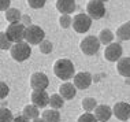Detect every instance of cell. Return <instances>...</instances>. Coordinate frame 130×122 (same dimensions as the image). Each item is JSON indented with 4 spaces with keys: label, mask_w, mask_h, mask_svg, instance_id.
<instances>
[{
    "label": "cell",
    "mask_w": 130,
    "mask_h": 122,
    "mask_svg": "<svg viewBox=\"0 0 130 122\" xmlns=\"http://www.w3.org/2000/svg\"><path fill=\"white\" fill-rule=\"evenodd\" d=\"M50 97L48 93L45 90H33L30 95V99H31V103L34 104L36 107L41 109V107H45L47 104H50Z\"/></svg>",
    "instance_id": "cell-12"
},
{
    "label": "cell",
    "mask_w": 130,
    "mask_h": 122,
    "mask_svg": "<svg viewBox=\"0 0 130 122\" xmlns=\"http://www.w3.org/2000/svg\"><path fill=\"white\" fill-rule=\"evenodd\" d=\"M59 23H60V26L63 29H67V27H70L73 25V19L69 14H62L60 18H59Z\"/></svg>",
    "instance_id": "cell-26"
},
{
    "label": "cell",
    "mask_w": 130,
    "mask_h": 122,
    "mask_svg": "<svg viewBox=\"0 0 130 122\" xmlns=\"http://www.w3.org/2000/svg\"><path fill=\"white\" fill-rule=\"evenodd\" d=\"M6 19L10 23H15V22H19L21 21V12H19V10H17V8H8L6 11Z\"/></svg>",
    "instance_id": "cell-20"
},
{
    "label": "cell",
    "mask_w": 130,
    "mask_h": 122,
    "mask_svg": "<svg viewBox=\"0 0 130 122\" xmlns=\"http://www.w3.org/2000/svg\"><path fill=\"white\" fill-rule=\"evenodd\" d=\"M90 25H92V18L88 14H77L73 19V27L77 33H86L90 29Z\"/></svg>",
    "instance_id": "cell-6"
},
{
    "label": "cell",
    "mask_w": 130,
    "mask_h": 122,
    "mask_svg": "<svg viewBox=\"0 0 130 122\" xmlns=\"http://www.w3.org/2000/svg\"><path fill=\"white\" fill-rule=\"evenodd\" d=\"M10 0H0V11H7L10 8Z\"/></svg>",
    "instance_id": "cell-31"
},
{
    "label": "cell",
    "mask_w": 130,
    "mask_h": 122,
    "mask_svg": "<svg viewBox=\"0 0 130 122\" xmlns=\"http://www.w3.org/2000/svg\"><path fill=\"white\" fill-rule=\"evenodd\" d=\"M112 115V109L108 107L107 104H100L94 109V117L100 122H107Z\"/></svg>",
    "instance_id": "cell-13"
},
{
    "label": "cell",
    "mask_w": 130,
    "mask_h": 122,
    "mask_svg": "<svg viewBox=\"0 0 130 122\" xmlns=\"http://www.w3.org/2000/svg\"><path fill=\"white\" fill-rule=\"evenodd\" d=\"M117 70L123 77H130V58H121L118 60Z\"/></svg>",
    "instance_id": "cell-16"
},
{
    "label": "cell",
    "mask_w": 130,
    "mask_h": 122,
    "mask_svg": "<svg viewBox=\"0 0 130 122\" xmlns=\"http://www.w3.org/2000/svg\"><path fill=\"white\" fill-rule=\"evenodd\" d=\"M86 12L92 19H100L105 15V7L104 3L100 0H89L86 6Z\"/></svg>",
    "instance_id": "cell-7"
},
{
    "label": "cell",
    "mask_w": 130,
    "mask_h": 122,
    "mask_svg": "<svg viewBox=\"0 0 130 122\" xmlns=\"http://www.w3.org/2000/svg\"><path fill=\"white\" fill-rule=\"evenodd\" d=\"M8 93H10V88H8V85H7L6 82L0 81V100L6 99V97L8 96Z\"/></svg>",
    "instance_id": "cell-29"
},
{
    "label": "cell",
    "mask_w": 130,
    "mask_h": 122,
    "mask_svg": "<svg viewBox=\"0 0 130 122\" xmlns=\"http://www.w3.org/2000/svg\"><path fill=\"white\" fill-rule=\"evenodd\" d=\"M56 8L62 14H69L74 12L75 10V0H58L56 2Z\"/></svg>",
    "instance_id": "cell-15"
},
{
    "label": "cell",
    "mask_w": 130,
    "mask_h": 122,
    "mask_svg": "<svg viewBox=\"0 0 130 122\" xmlns=\"http://www.w3.org/2000/svg\"><path fill=\"white\" fill-rule=\"evenodd\" d=\"M59 95H60L64 100H70L77 95V88L74 84L71 82H64L59 86Z\"/></svg>",
    "instance_id": "cell-14"
},
{
    "label": "cell",
    "mask_w": 130,
    "mask_h": 122,
    "mask_svg": "<svg viewBox=\"0 0 130 122\" xmlns=\"http://www.w3.org/2000/svg\"><path fill=\"white\" fill-rule=\"evenodd\" d=\"M43 119L45 122H60V114L58 110H45L43 113Z\"/></svg>",
    "instance_id": "cell-19"
},
{
    "label": "cell",
    "mask_w": 130,
    "mask_h": 122,
    "mask_svg": "<svg viewBox=\"0 0 130 122\" xmlns=\"http://www.w3.org/2000/svg\"><path fill=\"white\" fill-rule=\"evenodd\" d=\"M40 115V111H38V107H36L34 104H27V106L23 107V117H26L27 119H36Z\"/></svg>",
    "instance_id": "cell-17"
},
{
    "label": "cell",
    "mask_w": 130,
    "mask_h": 122,
    "mask_svg": "<svg viewBox=\"0 0 130 122\" xmlns=\"http://www.w3.org/2000/svg\"><path fill=\"white\" fill-rule=\"evenodd\" d=\"M31 48L30 44H27L26 41H19V43H14L11 47V56L14 60L17 62H23L30 56Z\"/></svg>",
    "instance_id": "cell-2"
},
{
    "label": "cell",
    "mask_w": 130,
    "mask_h": 122,
    "mask_svg": "<svg viewBox=\"0 0 130 122\" xmlns=\"http://www.w3.org/2000/svg\"><path fill=\"white\" fill-rule=\"evenodd\" d=\"M122 45L119 43H111L105 47V51H104V58L110 62H118L119 59L122 58Z\"/></svg>",
    "instance_id": "cell-9"
},
{
    "label": "cell",
    "mask_w": 130,
    "mask_h": 122,
    "mask_svg": "<svg viewBox=\"0 0 130 122\" xmlns=\"http://www.w3.org/2000/svg\"><path fill=\"white\" fill-rule=\"evenodd\" d=\"M0 122H14L12 113L7 107H0Z\"/></svg>",
    "instance_id": "cell-24"
},
{
    "label": "cell",
    "mask_w": 130,
    "mask_h": 122,
    "mask_svg": "<svg viewBox=\"0 0 130 122\" xmlns=\"http://www.w3.org/2000/svg\"><path fill=\"white\" fill-rule=\"evenodd\" d=\"M117 36H118V39L122 40V41L130 40V21H129V22H126V23H123L122 26L118 27Z\"/></svg>",
    "instance_id": "cell-18"
},
{
    "label": "cell",
    "mask_w": 130,
    "mask_h": 122,
    "mask_svg": "<svg viewBox=\"0 0 130 122\" xmlns=\"http://www.w3.org/2000/svg\"><path fill=\"white\" fill-rule=\"evenodd\" d=\"M44 30L41 29L40 26L37 25H29L26 26V30H25V40L27 44L30 45H37V44H41V41H44Z\"/></svg>",
    "instance_id": "cell-3"
},
{
    "label": "cell",
    "mask_w": 130,
    "mask_h": 122,
    "mask_svg": "<svg viewBox=\"0 0 130 122\" xmlns=\"http://www.w3.org/2000/svg\"><path fill=\"white\" fill-rule=\"evenodd\" d=\"M25 30H26V26L23 23L15 22L8 25V27L6 29V34L11 43H19V41H23V39H25Z\"/></svg>",
    "instance_id": "cell-4"
},
{
    "label": "cell",
    "mask_w": 130,
    "mask_h": 122,
    "mask_svg": "<svg viewBox=\"0 0 130 122\" xmlns=\"http://www.w3.org/2000/svg\"><path fill=\"white\" fill-rule=\"evenodd\" d=\"M45 3H47V0H27V4L31 8H41L45 6Z\"/></svg>",
    "instance_id": "cell-30"
},
{
    "label": "cell",
    "mask_w": 130,
    "mask_h": 122,
    "mask_svg": "<svg viewBox=\"0 0 130 122\" xmlns=\"http://www.w3.org/2000/svg\"><path fill=\"white\" fill-rule=\"evenodd\" d=\"M74 85L77 89H86L92 84V74L88 71H79L74 75Z\"/></svg>",
    "instance_id": "cell-11"
},
{
    "label": "cell",
    "mask_w": 130,
    "mask_h": 122,
    "mask_svg": "<svg viewBox=\"0 0 130 122\" xmlns=\"http://www.w3.org/2000/svg\"><path fill=\"white\" fill-rule=\"evenodd\" d=\"M31 122H45V121L43 119V118H40V117H38V118H36V119H33Z\"/></svg>",
    "instance_id": "cell-34"
},
{
    "label": "cell",
    "mask_w": 130,
    "mask_h": 122,
    "mask_svg": "<svg viewBox=\"0 0 130 122\" xmlns=\"http://www.w3.org/2000/svg\"><path fill=\"white\" fill-rule=\"evenodd\" d=\"M54 73L62 81H67L74 77V65L70 59H58L54 65Z\"/></svg>",
    "instance_id": "cell-1"
},
{
    "label": "cell",
    "mask_w": 130,
    "mask_h": 122,
    "mask_svg": "<svg viewBox=\"0 0 130 122\" xmlns=\"http://www.w3.org/2000/svg\"><path fill=\"white\" fill-rule=\"evenodd\" d=\"M12 47V43L8 40L6 32H0V50H11Z\"/></svg>",
    "instance_id": "cell-25"
},
{
    "label": "cell",
    "mask_w": 130,
    "mask_h": 122,
    "mask_svg": "<svg viewBox=\"0 0 130 122\" xmlns=\"http://www.w3.org/2000/svg\"><path fill=\"white\" fill-rule=\"evenodd\" d=\"M21 23H23L25 26L31 25V19H30V17H29V15H22V17H21Z\"/></svg>",
    "instance_id": "cell-32"
},
{
    "label": "cell",
    "mask_w": 130,
    "mask_h": 122,
    "mask_svg": "<svg viewBox=\"0 0 130 122\" xmlns=\"http://www.w3.org/2000/svg\"><path fill=\"white\" fill-rule=\"evenodd\" d=\"M14 122H29V119L23 115H18V117L14 118Z\"/></svg>",
    "instance_id": "cell-33"
},
{
    "label": "cell",
    "mask_w": 130,
    "mask_h": 122,
    "mask_svg": "<svg viewBox=\"0 0 130 122\" xmlns=\"http://www.w3.org/2000/svg\"><path fill=\"white\" fill-rule=\"evenodd\" d=\"M38 45H40V51L43 52V54H50V52H52V50H54V45H52V43L48 40L41 41V44H38Z\"/></svg>",
    "instance_id": "cell-27"
},
{
    "label": "cell",
    "mask_w": 130,
    "mask_h": 122,
    "mask_svg": "<svg viewBox=\"0 0 130 122\" xmlns=\"http://www.w3.org/2000/svg\"><path fill=\"white\" fill-rule=\"evenodd\" d=\"M112 114L118 118L119 121H127L130 118V104L126 102H118L112 109Z\"/></svg>",
    "instance_id": "cell-10"
},
{
    "label": "cell",
    "mask_w": 130,
    "mask_h": 122,
    "mask_svg": "<svg viewBox=\"0 0 130 122\" xmlns=\"http://www.w3.org/2000/svg\"><path fill=\"white\" fill-rule=\"evenodd\" d=\"M50 85V80L48 77L41 71L33 73L30 77V86L33 90H45L47 86Z\"/></svg>",
    "instance_id": "cell-8"
},
{
    "label": "cell",
    "mask_w": 130,
    "mask_h": 122,
    "mask_svg": "<svg viewBox=\"0 0 130 122\" xmlns=\"http://www.w3.org/2000/svg\"><path fill=\"white\" fill-rule=\"evenodd\" d=\"M96 107H97L96 99H93V97H85V99H82V109L85 110L86 113L94 111Z\"/></svg>",
    "instance_id": "cell-23"
},
{
    "label": "cell",
    "mask_w": 130,
    "mask_h": 122,
    "mask_svg": "<svg viewBox=\"0 0 130 122\" xmlns=\"http://www.w3.org/2000/svg\"><path fill=\"white\" fill-rule=\"evenodd\" d=\"M112 40H114V33H112L110 29H103V30L100 32V34H99V41H100L101 44L108 45V44L112 43Z\"/></svg>",
    "instance_id": "cell-21"
},
{
    "label": "cell",
    "mask_w": 130,
    "mask_h": 122,
    "mask_svg": "<svg viewBox=\"0 0 130 122\" xmlns=\"http://www.w3.org/2000/svg\"><path fill=\"white\" fill-rule=\"evenodd\" d=\"M63 103H64V99L59 95V93H55V95H52L50 97V104H51V107L54 110H59V109H62L63 107Z\"/></svg>",
    "instance_id": "cell-22"
},
{
    "label": "cell",
    "mask_w": 130,
    "mask_h": 122,
    "mask_svg": "<svg viewBox=\"0 0 130 122\" xmlns=\"http://www.w3.org/2000/svg\"><path fill=\"white\" fill-rule=\"evenodd\" d=\"M100 41L96 36H88L85 37L79 44V48L82 51V54H85L86 56H92L97 51L100 50Z\"/></svg>",
    "instance_id": "cell-5"
},
{
    "label": "cell",
    "mask_w": 130,
    "mask_h": 122,
    "mask_svg": "<svg viewBox=\"0 0 130 122\" xmlns=\"http://www.w3.org/2000/svg\"><path fill=\"white\" fill-rule=\"evenodd\" d=\"M100 2H103V3H104V2H108V0H100Z\"/></svg>",
    "instance_id": "cell-35"
},
{
    "label": "cell",
    "mask_w": 130,
    "mask_h": 122,
    "mask_svg": "<svg viewBox=\"0 0 130 122\" xmlns=\"http://www.w3.org/2000/svg\"><path fill=\"white\" fill-rule=\"evenodd\" d=\"M77 122H97V119H96V117H94V114L85 113V114H82V115L78 118Z\"/></svg>",
    "instance_id": "cell-28"
}]
</instances>
